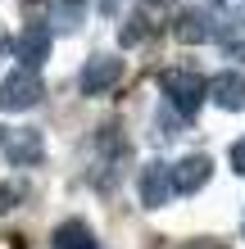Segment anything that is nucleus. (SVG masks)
Wrapping results in <instances>:
<instances>
[{"label":"nucleus","mask_w":245,"mask_h":249,"mask_svg":"<svg viewBox=\"0 0 245 249\" xmlns=\"http://www.w3.org/2000/svg\"><path fill=\"white\" fill-rule=\"evenodd\" d=\"M159 86H164V100L182 118H195L200 105H205V95H209V82L200 77V72H191V68H168L159 77Z\"/></svg>","instance_id":"1"},{"label":"nucleus","mask_w":245,"mask_h":249,"mask_svg":"<svg viewBox=\"0 0 245 249\" xmlns=\"http://www.w3.org/2000/svg\"><path fill=\"white\" fill-rule=\"evenodd\" d=\"M5 159L14 168H37L41 159H46V141H41L37 127H19L5 136Z\"/></svg>","instance_id":"7"},{"label":"nucleus","mask_w":245,"mask_h":249,"mask_svg":"<svg viewBox=\"0 0 245 249\" xmlns=\"http://www.w3.org/2000/svg\"><path fill=\"white\" fill-rule=\"evenodd\" d=\"M232 59H245V41H232Z\"/></svg>","instance_id":"16"},{"label":"nucleus","mask_w":245,"mask_h":249,"mask_svg":"<svg viewBox=\"0 0 245 249\" xmlns=\"http://www.w3.org/2000/svg\"><path fill=\"white\" fill-rule=\"evenodd\" d=\"M172 36H177L182 46H205V41L218 36V18H213V9H205V5H186L177 14V23H172Z\"/></svg>","instance_id":"5"},{"label":"nucleus","mask_w":245,"mask_h":249,"mask_svg":"<svg viewBox=\"0 0 245 249\" xmlns=\"http://www.w3.org/2000/svg\"><path fill=\"white\" fill-rule=\"evenodd\" d=\"M209 100L218 109H227V113H241L245 109V77H241L236 68L213 72V77H209Z\"/></svg>","instance_id":"10"},{"label":"nucleus","mask_w":245,"mask_h":249,"mask_svg":"<svg viewBox=\"0 0 245 249\" xmlns=\"http://www.w3.org/2000/svg\"><path fill=\"white\" fill-rule=\"evenodd\" d=\"M50 245H55V249H100L95 231L86 227L82 217H68V222H59V227H55V236H50Z\"/></svg>","instance_id":"11"},{"label":"nucleus","mask_w":245,"mask_h":249,"mask_svg":"<svg viewBox=\"0 0 245 249\" xmlns=\"http://www.w3.org/2000/svg\"><path fill=\"white\" fill-rule=\"evenodd\" d=\"M182 249H227V240H213V236H205V240H186Z\"/></svg>","instance_id":"15"},{"label":"nucleus","mask_w":245,"mask_h":249,"mask_svg":"<svg viewBox=\"0 0 245 249\" xmlns=\"http://www.w3.org/2000/svg\"><path fill=\"white\" fill-rule=\"evenodd\" d=\"M0 50H5V36H0Z\"/></svg>","instance_id":"19"},{"label":"nucleus","mask_w":245,"mask_h":249,"mask_svg":"<svg viewBox=\"0 0 245 249\" xmlns=\"http://www.w3.org/2000/svg\"><path fill=\"white\" fill-rule=\"evenodd\" d=\"M150 36V18L146 14H132V18H123V27H118V46H141V41Z\"/></svg>","instance_id":"12"},{"label":"nucleus","mask_w":245,"mask_h":249,"mask_svg":"<svg viewBox=\"0 0 245 249\" xmlns=\"http://www.w3.org/2000/svg\"><path fill=\"white\" fill-rule=\"evenodd\" d=\"M213 177V159L209 154H186L172 163V195H195V190H205Z\"/></svg>","instance_id":"6"},{"label":"nucleus","mask_w":245,"mask_h":249,"mask_svg":"<svg viewBox=\"0 0 245 249\" xmlns=\"http://www.w3.org/2000/svg\"><path fill=\"white\" fill-rule=\"evenodd\" d=\"M41 95H46V82H41L37 68H23V64H19L14 72H5V82H0V109H5V113H27V109H37Z\"/></svg>","instance_id":"3"},{"label":"nucleus","mask_w":245,"mask_h":249,"mask_svg":"<svg viewBox=\"0 0 245 249\" xmlns=\"http://www.w3.org/2000/svg\"><path fill=\"white\" fill-rule=\"evenodd\" d=\"M232 172H236V177H245V141L232 145Z\"/></svg>","instance_id":"14"},{"label":"nucleus","mask_w":245,"mask_h":249,"mask_svg":"<svg viewBox=\"0 0 245 249\" xmlns=\"http://www.w3.org/2000/svg\"><path fill=\"white\" fill-rule=\"evenodd\" d=\"M123 82V59L118 54H91V59L82 64V72H77V86H82V95H109L113 86Z\"/></svg>","instance_id":"4"},{"label":"nucleus","mask_w":245,"mask_h":249,"mask_svg":"<svg viewBox=\"0 0 245 249\" xmlns=\"http://www.w3.org/2000/svg\"><path fill=\"white\" fill-rule=\"evenodd\" d=\"M218 5H236V0H218Z\"/></svg>","instance_id":"18"},{"label":"nucleus","mask_w":245,"mask_h":249,"mask_svg":"<svg viewBox=\"0 0 245 249\" xmlns=\"http://www.w3.org/2000/svg\"><path fill=\"white\" fill-rule=\"evenodd\" d=\"M123 163H127V141H123V131L109 123V127H100V131H95V163H91V186L109 190L113 181H118Z\"/></svg>","instance_id":"2"},{"label":"nucleus","mask_w":245,"mask_h":249,"mask_svg":"<svg viewBox=\"0 0 245 249\" xmlns=\"http://www.w3.org/2000/svg\"><path fill=\"white\" fill-rule=\"evenodd\" d=\"M19 199H23V195H19V186H9V181H0V217H5L9 209H19Z\"/></svg>","instance_id":"13"},{"label":"nucleus","mask_w":245,"mask_h":249,"mask_svg":"<svg viewBox=\"0 0 245 249\" xmlns=\"http://www.w3.org/2000/svg\"><path fill=\"white\" fill-rule=\"evenodd\" d=\"M14 59H19L23 68H41L50 59V27H41V23L23 27V32L14 36Z\"/></svg>","instance_id":"9"},{"label":"nucleus","mask_w":245,"mask_h":249,"mask_svg":"<svg viewBox=\"0 0 245 249\" xmlns=\"http://www.w3.org/2000/svg\"><path fill=\"white\" fill-rule=\"evenodd\" d=\"M150 5H168V0H150Z\"/></svg>","instance_id":"17"},{"label":"nucleus","mask_w":245,"mask_h":249,"mask_svg":"<svg viewBox=\"0 0 245 249\" xmlns=\"http://www.w3.org/2000/svg\"><path fill=\"white\" fill-rule=\"evenodd\" d=\"M136 190H141V204L146 209H164L172 199V168L168 163H146L136 177Z\"/></svg>","instance_id":"8"}]
</instances>
